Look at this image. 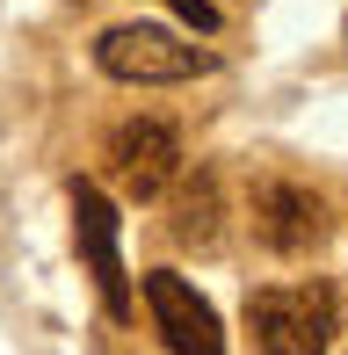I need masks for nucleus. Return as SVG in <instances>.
Returning <instances> with one entry per match:
<instances>
[{
	"instance_id": "nucleus-2",
	"label": "nucleus",
	"mask_w": 348,
	"mask_h": 355,
	"mask_svg": "<svg viewBox=\"0 0 348 355\" xmlns=\"http://www.w3.org/2000/svg\"><path fill=\"white\" fill-rule=\"evenodd\" d=\"M94 66H102L109 80H123V87H174V80L218 73V51L182 44L160 22H116V29L94 37Z\"/></svg>"
},
{
	"instance_id": "nucleus-5",
	"label": "nucleus",
	"mask_w": 348,
	"mask_h": 355,
	"mask_svg": "<svg viewBox=\"0 0 348 355\" xmlns=\"http://www.w3.org/2000/svg\"><path fill=\"white\" fill-rule=\"evenodd\" d=\"M146 312H153V334H160L174 355H225V327H218L211 297H196L189 276L153 268L146 276Z\"/></svg>"
},
{
	"instance_id": "nucleus-4",
	"label": "nucleus",
	"mask_w": 348,
	"mask_h": 355,
	"mask_svg": "<svg viewBox=\"0 0 348 355\" xmlns=\"http://www.w3.org/2000/svg\"><path fill=\"white\" fill-rule=\"evenodd\" d=\"M174 174H182V138H174V123L131 116V123H116V131H109V182H116L131 203L167 196Z\"/></svg>"
},
{
	"instance_id": "nucleus-6",
	"label": "nucleus",
	"mask_w": 348,
	"mask_h": 355,
	"mask_svg": "<svg viewBox=\"0 0 348 355\" xmlns=\"http://www.w3.org/2000/svg\"><path fill=\"white\" fill-rule=\"evenodd\" d=\"M254 239L268 254H283V261L312 254L327 239V196L305 182H261L254 189Z\"/></svg>"
},
{
	"instance_id": "nucleus-1",
	"label": "nucleus",
	"mask_w": 348,
	"mask_h": 355,
	"mask_svg": "<svg viewBox=\"0 0 348 355\" xmlns=\"http://www.w3.org/2000/svg\"><path fill=\"white\" fill-rule=\"evenodd\" d=\"M247 327L261 355H327L341 334V297L327 283H268L247 297Z\"/></svg>"
},
{
	"instance_id": "nucleus-8",
	"label": "nucleus",
	"mask_w": 348,
	"mask_h": 355,
	"mask_svg": "<svg viewBox=\"0 0 348 355\" xmlns=\"http://www.w3.org/2000/svg\"><path fill=\"white\" fill-rule=\"evenodd\" d=\"M167 8L182 15V22L196 29V37H218V8H211V0H167Z\"/></svg>"
},
{
	"instance_id": "nucleus-7",
	"label": "nucleus",
	"mask_w": 348,
	"mask_h": 355,
	"mask_svg": "<svg viewBox=\"0 0 348 355\" xmlns=\"http://www.w3.org/2000/svg\"><path fill=\"white\" fill-rule=\"evenodd\" d=\"M167 232L182 239V247H196V254H218V239H225L218 174H189V182H182V196H174V211H167Z\"/></svg>"
},
{
	"instance_id": "nucleus-3",
	"label": "nucleus",
	"mask_w": 348,
	"mask_h": 355,
	"mask_svg": "<svg viewBox=\"0 0 348 355\" xmlns=\"http://www.w3.org/2000/svg\"><path fill=\"white\" fill-rule=\"evenodd\" d=\"M66 203H73V247H80L94 290H102V312L131 319L138 297H131V276H123V218H116V203H109L94 182H80V174L66 182Z\"/></svg>"
}]
</instances>
